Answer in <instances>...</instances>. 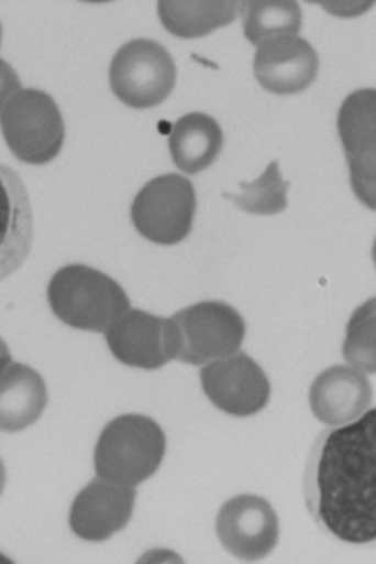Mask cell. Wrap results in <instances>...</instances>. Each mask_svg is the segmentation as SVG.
<instances>
[{"label":"cell","mask_w":376,"mask_h":564,"mask_svg":"<svg viewBox=\"0 0 376 564\" xmlns=\"http://www.w3.org/2000/svg\"><path fill=\"white\" fill-rule=\"evenodd\" d=\"M305 490L311 516L325 531L356 545L375 540V410L317 440Z\"/></svg>","instance_id":"6da1fadb"},{"label":"cell","mask_w":376,"mask_h":564,"mask_svg":"<svg viewBox=\"0 0 376 564\" xmlns=\"http://www.w3.org/2000/svg\"><path fill=\"white\" fill-rule=\"evenodd\" d=\"M166 436L144 415L126 414L112 420L97 442L95 468L98 478L135 488L161 467Z\"/></svg>","instance_id":"7a4b0ae2"},{"label":"cell","mask_w":376,"mask_h":564,"mask_svg":"<svg viewBox=\"0 0 376 564\" xmlns=\"http://www.w3.org/2000/svg\"><path fill=\"white\" fill-rule=\"evenodd\" d=\"M48 301L66 325L104 334L131 308L129 296L117 281L85 265L58 270L49 281Z\"/></svg>","instance_id":"3957f363"},{"label":"cell","mask_w":376,"mask_h":564,"mask_svg":"<svg viewBox=\"0 0 376 564\" xmlns=\"http://www.w3.org/2000/svg\"><path fill=\"white\" fill-rule=\"evenodd\" d=\"M0 128L11 152L26 164H47L64 145L62 112L44 91L19 90L0 112Z\"/></svg>","instance_id":"277c9868"},{"label":"cell","mask_w":376,"mask_h":564,"mask_svg":"<svg viewBox=\"0 0 376 564\" xmlns=\"http://www.w3.org/2000/svg\"><path fill=\"white\" fill-rule=\"evenodd\" d=\"M177 335L176 359L207 366L240 351L246 326L243 316L220 301H204L172 316Z\"/></svg>","instance_id":"5b68a950"},{"label":"cell","mask_w":376,"mask_h":564,"mask_svg":"<svg viewBox=\"0 0 376 564\" xmlns=\"http://www.w3.org/2000/svg\"><path fill=\"white\" fill-rule=\"evenodd\" d=\"M175 83L176 67L172 55L153 40H133L112 59V91L129 107L147 109L162 105Z\"/></svg>","instance_id":"8992f818"},{"label":"cell","mask_w":376,"mask_h":564,"mask_svg":"<svg viewBox=\"0 0 376 564\" xmlns=\"http://www.w3.org/2000/svg\"><path fill=\"white\" fill-rule=\"evenodd\" d=\"M196 194L190 181L167 174L153 178L136 195L131 216L142 236L161 246L180 243L191 231Z\"/></svg>","instance_id":"52a82bcc"},{"label":"cell","mask_w":376,"mask_h":564,"mask_svg":"<svg viewBox=\"0 0 376 564\" xmlns=\"http://www.w3.org/2000/svg\"><path fill=\"white\" fill-rule=\"evenodd\" d=\"M202 388L212 404L234 416L263 411L270 398V382L245 352L209 362L201 371Z\"/></svg>","instance_id":"ba28073f"},{"label":"cell","mask_w":376,"mask_h":564,"mask_svg":"<svg viewBox=\"0 0 376 564\" xmlns=\"http://www.w3.org/2000/svg\"><path fill=\"white\" fill-rule=\"evenodd\" d=\"M106 336L113 356L132 368L158 369L177 356V335L172 317L130 308Z\"/></svg>","instance_id":"9c48e42d"},{"label":"cell","mask_w":376,"mask_h":564,"mask_svg":"<svg viewBox=\"0 0 376 564\" xmlns=\"http://www.w3.org/2000/svg\"><path fill=\"white\" fill-rule=\"evenodd\" d=\"M223 547L244 561L269 555L280 536V523L270 503L257 496L242 495L224 503L215 520Z\"/></svg>","instance_id":"30bf717a"},{"label":"cell","mask_w":376,"mask_h":564,"mask_svg":"<svg viewBox=\"0 0 376 564\" xmlns=\"http://www.w3.org/2000/svg\"><path fill=\"white\" fill-rule=\"evenodd\" d=\"M375 111L374 89L351 94L339 116V131L350 165L353 192L375 209Z\"/></svg>","instance_id":"8fae6325"},{"label":"cell","mask_w":376,"mask_h":564,"mask_svg":"<svg viewBox=\"0 0 376 564\" xmlns=\"http://www.w3.org/2000/svg\"><path fill=\"white\" fill-rule=\"evenodd\" d=\"M319 55L307 40L283 35L257 46L254 74L263 88L286 96L307 89L319 73Z\"/></svg>","instance_id":"7c38bea8"},{"label":"cell","mask_w":376,"mask_h":564,"mask_svg":"<svg viewBox=\"0 0 376 564\" xmlns=\"http://www.w3.org/2000/svg\"><path fill=\"white\" fill-rule=\"evenodd\" d=\"M136 492L97 478L76 497L70 511V528L87 541L101 542L126 528Z\"/></svg>","instance_id":"4fadbf2b"},{"label":"cell","mask_w":376,"mask_h":564,"mask_svg":"<svg viewBox=\"0 0 376 564\" xmlns=\"http://www.w3.org/2000/svg\"><path fill=\"white\" fill-rule=\"evenodd\" d=\"M33 237V212L23 180L0 164V282L24 265Z\"/></svg>","instance_id":"5bb4252c"},{"label":"cell","mask_w":376,"mask_h":564,"mask_svg":"<svg viewBox=\"0 0 376 564\" xmlns=\"http://www.w3.org/2000/svg\"><path fill=\"white\" fill-rule=\"evenodd\" d=\"M372 398L366 373L345 366L323 371L312 382L309 394L313 415L331 427L349 425L362 417Z\"/></svg>","instance_id":"9a60e30c"},{"label":"cell","mask_w":376,"mask_h":564,"mask_svg":"<svg viewBox=\"0 0 376 564\" xmlns=\"http://www.w3.org/2000/svg\"><path fill=\"white\" fill-rule=\"evenodd\" d=\"M47 388L38 372L22 362H12L0 376V431H23L42 416L47 405Z\"/></svg>","instance_id":"2e32d148"},{"label":"cell","mask_w":376,"mask_h":564,"mask_svg":"<svg viewBox=\"0 0 376 564\" xmlns=\"http://www.w3.org/2000/svg\"><path fill=\"white\" fill-rule=\"evenodd\" d=\"M223 144L221 127L213 118L201 112L178 119L169 135L174 163L187 174H197L211 166Z\"/></svg>","instance_id":"e0dca14e"},{"label":"cell","mask_w":376,"mask_h":564,"mask_svg":"<svg viewBox=\"0 0 376 564\" xmlns=\"http://www.w3.org/2000/svg\"><path fill=\"white\" fill-rule=\"evenodd\" d=\"M243 8L242 2H161L157 10L172 34L195 39L231 24Z\"/></svg>","instance_id":"ac0fdd59"},{"label":"cell","mask_w":376,"mask_h":564,"mask_svg":"<svg viewBox=\"0 0 376 564\" xmlns=\"http://www.w3.org/2000/svg\"><path fill=\"white\" fill-rule=\"evenodd\" d=\"M243 14L244 34L255 46L272 37L297 35L302 26L301 8L295 2H247Z\"/></svg>","instance_id":"d6986e66"},{"label":"cell","mask_w":376,"mask_h":564,"mask_svg":"<svg viewBox=\"0 0 376 564\" xmlns=\"http://www.w3.org/2000/svg\"><path fill=\"white\" fill-rule=\"evenodd\" d=\"M241 194H226L232 203L253 215H275L287 208L288 184L283 177L279 164L273 161L261 177L253 183H242Z\"/></svg>","instance_id":"ffe728a7"},{"label":"cell","mask_w":376,"mask_h":564,"mask_svg":"<svg viewBox=\"0 0 376 564\" xmlns=\"http://www.w3.org/2000/svg\"><path fill=\"white\" fill-rule=\"evenodd\" d=\"M376 311L375 299L356 308L349 322L343 355L350 367L364 373L376 370Z\"/></svg>","instance_id":"44dd1931"},{"label":"cell","mask_w":376,"mask_h":564,"mask_svg":"<svg viewBox=\"0 0 376 564\" xmlns=\"http://www.w3.org/2000/svg\"><path fill=\"white\" fill-rule=\"evenodd\" d=\"M22 89V83L14 69L3 58H0V112L10 98Z\"/></svg>","instance_id":"7402d4cb"},{"label":"cell","mask_w":376,"mask_h":564,"mask_svg":"<svg viewBox=\"0 0 376 564\" xmlns=\"http://www.w3.org/2000/svg\"><path fill=\"white\" fill-rule=\"evenodd\" d=\"M329 13L340 17H355L365 13L374 2H317Z\"/></svg>","instance_id":"603a6c76"},{"label":"cell","mask_w":376,"mask_h":564,"mask_svg":"<svg viewBox=\"0 0 376 564\" xmlns=\"http://www.w3.org/2000/svg\"><path fill=\"white\" fill-rule=\"evenodd\" d=\"M12 356L3 338H0V376L12 365Z\"/></svg>","instance_id":"cb8c5ba5"},{"label":"cell","mask_w":376,"mask_h":564,"mask_svg":"<svg viewBox=\"0 0 376 564\" xmlns=\"http://www.w3.org/2000/svg\"><path fill=\"white\" fill-rule=\"evenodd\" d=\"M7 481V473L2 459H0V495L3 494Z\"/></svg>","instance_id":"d4e9b609"},{"label":"cell","mask_w":376,"mask_h":564,"mask_svg":"<svg viewBox=\"0 0 376 564\" xmlns=\"http://www.w3.org/2000/svg\"><path fill=\"white\" fill-rule=\"evenodd\" d=\"M8 562V558L4 557L3 555H0V563H5Z\"/></svg>","instance_id":"484cf974"},{"label":"cell","mask_w":376,"mask_h":564,"mask_svg":"<svg viewBox=\"0 0 376 564\" xmlns=\"http://www.w3.org/2000/svg\"><path fill=\"white\" fill-rule=\"evenodd\" d=\"M0 44H2V26H0Z\"/></svg>","instance_id":"4316f807"}]
</instances>
